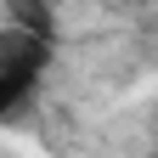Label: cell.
Masks as SVG:
<instances>
[{"label": "cell", "mask_w": 158, "mask_h": 158, "mask_svg": "<svg viewBox=\"0 0 158 158\" xmlns=\"http://www.w3.org/2000/svg\"><path fill=\"white\" fill-rule=\"evenodd\" d=\"M51 51H56L51 34H34V28H17V23L0 28V68H11L17 79H28L34 90H40V79L51 68Z\"/></svg>", "instance_id": "cell-1"}, {"label": "cell", "mask_w": 158, "mask_h": 158, "mask_svg": "<svg viewBox=\"0 0 158 158\" xmlns=\"http://www.w3.org/2000/svg\"><path fill=\"white\" fill-rule=\"evenodd\" d=\"M6 23L56 40V0H6Z\"/></svg>", "instance_id": "cell-2"}, {"label": "cell", "mask_w": 158, "mask_h": 158, "mask_svg": "<svg viewBox=\"0 0 158 158\" xmlns=\"http://www.w3.org/2000/svg\"><path fill=\"white\" fill-rule=\"evenodd\" d=\"M28 96H34V85H28V79H17L11 68H0V124L23 113V107H28Z\"/></svg>", "instance_id": "cell-3"}]
</instances>
